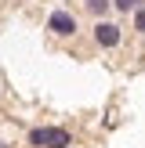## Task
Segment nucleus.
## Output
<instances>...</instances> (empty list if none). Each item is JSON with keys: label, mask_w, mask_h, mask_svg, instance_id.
<instances>
[{"label": "nucleus", "mask_w": 145, "mask_h": 148, "mask_svg": "<svg viewBox=\"0 0 145 148\" xmlns=\"http://www.w3.org/2000/svg\"><path fill=\"white\" fill-rule=\"evenodd\" d=\"M113 7H116V11H123V14H130V11L142 7V0H113Z\"/></svg>", "instance_id": "nucleus-6"}, {"label": "nucleus", "mask_w": 145, "mask_h": 148, "mask_svg": "<svg viewBox=\"0 0 145 148\" xmlns=\"http://www.w3.org/2000/svg\"><path fill=\"white\" fill-rule=\"evenodd\" d=\"M47 29H51V33H55V36H76V14H72V11H65V7H55V11H51L47 14Z\"/></svg>", "instance_id": "nucleus-2"}, {"label": "nucleus", "mask_w": 145, "mask_h": 148, "mask_svg": "<svg viewBox=\"0 0 145 148\" xmlns=\"http://www.w3.org/2000/svg\"><path fill=\"white\" fill-rule=\"evenodd\" d=\"M44 134H47V127H33L29 137H26V145H29V148H44Z\"/></svg>", "instance_id": "nucleus-5"}, {"label": "nucleus", "mask_w": 145, "mask_h": 148, "mask_svg": "<svg viewBox=\"0 0 145 148\" xmlns=\"http://www.w3.org/2000/svg\"><path fill=\"white\" fill-rule=\"evenodd\" d=\"M84 7H87L91 14H98V18H102V14L113 7V0H84Z\"/></svg>", "instance_id": "nucleus-4"}, {"label": "nucleus", "mask_w": 145, "mask_h": 148, "mask_svg": "<svg viewBox=\"0 0 145 148\" xmlns=\"http://www.w3.org/2000/svg\"><path fill=\"white\" fill-rule=\"evenodd\" d=\"M134 33L145 36V7H138V11H134Z\"/></svg>", "instance_id": "nucleus-7"}, {"label": "nucleus", "mask_w": 145, "mask_h": 148, "mask_svg": "<svg viewBox=\"0 0 145 148\" xmlns=\"http://www.w3.org/2000/svg\"><path fill=\"white\" fill-rule=\"evenodd\" d=\"M44 148H72V134L65 127H47L44 134Z\"/></svg>", "instance_id": "nucleus-3"}, {"label": "nucleus", "mask_w": 145, "mask_h": 148, "mask_svg": "<svg viewBox=\"0 0 145 148\" xmlns=\"http://www.w3.org/2000/svg\"><path fill=\"white\" fill-rule=\"evenodd\" d=\"M94 43L98 47H105V51H113V47H120V40H123V29L116 25V22H105V18H98L94 22Z\"/></svg>", "instance_id": "nucleus-1"}]
</instances>
